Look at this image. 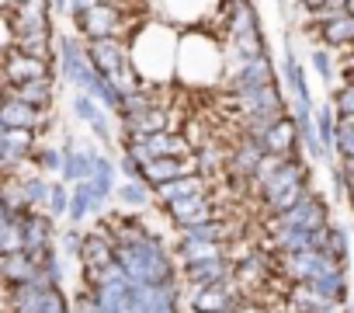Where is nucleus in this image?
Listing matches in <instances>:
<instances>
[{
  "label": "nucleus",
  "mask_w": 354,
  "mask_h": 313,
  "mask_svg": "<svg viewBox=\"0 0 354 313\" xmlns=\"http://www.w3.org/2000/svg\"><path fill=\"white\" fill-rule=\"evenodd\" d=\"M223 70H226V56L209 32L192 28L188 35H177L174 77L185 87H212V84H219Z\"/></svg>",
  "instance_id": "obj_2"
},
{
  "label": "nucleus",
  "mask_w": 354,
  "mask_h": 313,
  "mask_svg": "<svg viewBox=\"0 0 354 313\" xmlns=\"http://www.w3.org/2000/svg\"><path fill=\"white\" fill-rule=\"evenodd\" d=\"M309 28L319 35L323 49H347V46H351V39H354V21H351V11H337V15H330L326 21L309 25Z\"/></svg>",
  "instance_id": "obj_6"
},
{
  "label": "nucleus",
  "mask_w": 354,
  "mask_h": 313,
  "mask_svg": "<svg viewBox=\"0 0 354 313\" xmlns=\"http://www.w3.org/2000/svg\"><path fill=\"white\" fill-rule=\"evenodd\" d=\"M219 4L223 0H163V11H167L170 21L202 25L209 18H219Z\"/></svg>",
  "instance_id": "obj_5"
},
{
  "label": "nucleus",
  "mask_w": 354,
  "mask_h": 313,
  "mask_svg": "<svg viewBox=\"0 0 354 313\" xmlns=\"http://www.w3.org/2000/svg\"><path fill=\"white\" fill-rule=\"evenodd\" d=\"M77 28L87 35V39H118L122 28H125V15L118 4H108V0H97V4H91L87 11L73 15Z\"/></svg>",
  "instance_id": "obj_3"
},
{
  "label": "nucleus",
  "mask_w": 354,
  "mask_h": 313,
  "mask_svg": "<svg viewBox=\"0 0 354 313\" xmlns=\"http://www.w3.org/2000/svg\"><path fill=\"white\" fill-rule=\"evenodd\" d=\"M0 73H4L8 84H25V80H42L49 77V63L39 56H28L21 49H4L0 53Z\"/></svg>",
  "instance_id": "obj_4"
},
{
  "label": "nucleus",
  "mask_w": 354,
  "mask_h": 313,
  "mask_svg": "<svg viewBox=\"0 0 354 313\" xmlns=\"http://www.w3.org/2000/svg\"><path fill=\"white\" fill-rule=\"evenodd\" d=\"M8 94L18 98V101H25V105H32V108H49L53 105V84H49V77L25 80V84H8Z\"/></svg>",
  "instance_id": "obj_8"
},
{
  "label": "nucleus",
  "mask_w": 354,
  "mask_h": 313,
  "mask_svg": "<svg viewBox=\"0 0 354 313\" xmlns=\"http://www.w3.org/2000/svg\"><path fill=\"white\" fill-rule=\"evenodd\" d=\"M4 98L8 101L0 105V125H4V129H35L42 122V108H32V105L11 98L8 91H4Z\"/></svg>",
  "instance_id": "obj_7"
},
{
  "label": "nucleus",
  "mask_w": 354,
  "mask_h": 313,
  "mask_svg": "<svg viewBox=\"0 0 354 313\" xmlns=\"http://www.w3.org/2000/svg\"><path fill=\"white\" fill-rule=\"evenodd\" d=\"M129 49V66L139 77V87H153V84H167L174 77V49H177V28L174 25H142Z\"/></svg>",
  "instance_id": "obj_1"
},
{
  "label": "nucleus",
  "mask_w": 354,
  "mask_h": 313,
  "mask_svg": "<svg viewBox=\"0 0 354 313\" xmlns=\"http://www.w3.org/2000/svg\"><path fill=\"white\" fill-rule=\"evenodd\" d=\"M73 111H77V118H84V122H94V118H101V111H97V101H94L87 91H80V94L73 98Z\"/></svg>",
  "instance_id": "obj_9"
},
{
  "label": "nucleus",
  "mask_w": 354,
  "mask_h": 313,
  "mask_svg": "<svg viewBox=\"0 0 354 313\" xmlns=\"http://www.w3.org/2000/svg\"><path fill=\"white\" fill-rule=\"evenodd\" d=\"M313 66H316V73H319L323 80H333V73H337V63H333V56H330L326 49H316V53H313Z\"/></svg>",
  "instance_id": "obj_10"
},
{
  "label": "nucleus",
  "mask_w": 354,
  "mask_h": 313,
  "mask_svg": "<svg viewBox=\"0 0 354 313\" xmlns=\"http://www.w3.org/2000/svg\"><path fill=\"white\" fill-rule=\"evenodd\" d=\"M11 42H15V35H11V25H8V15L0 11V53L4 49H11Z\"/></svg>",
  "instance_id": "obj_11"
}]
</instances>
